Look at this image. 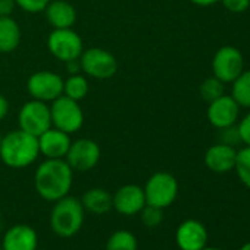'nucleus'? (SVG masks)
<instances>
[{
  "instance_id": "5701e85b",
  "label": "nucleus",
  "mask_w": 250,
  "mask_h": 250,
  "mask_svg": "<svg viewBox=\"0 0 250 250\" xmlns=\"http://www.w3.org/2000/svg\"><path fill=\"white\" fill-rule=\"evenodd\" d=\"M231 96L240 107L250 109V69H244L231 83Z\"/></svg>"
},
{
  "instance_id": "7c9ffc66",
  "label": "nucleus",
  "mask_w": 250,
  "mask_h": 250,
  "mask_svg": "<svg viewBox=\"0 0 250 250\" xmlns=\"http://www.w3.org/2000/svg\"><path fill=\"white\" fill-rule=\"evenodd\" d=\"M17 8L15 0H0V17H11Z\"/></svg>"
},
{
  "instance_id": "0eeeda50",
  "label": "nucleus",
  "mask_w": 250,
  "mask_h": 250,
  "mask_svg": "<svg viewBox=\"0 0 250 250\" xmlns=\"http://www.w3.org/2000/svg\"><path fill=\"white\" fill-rule=\"evenodd\" d=\"M20 130L39 137L52 127V116L49 103L31 99L25 102L18 112Z\"/></svg>"
},
{
  "instance_id": "a211bd4d",
  "label": "nucleus",
  "mask_w": 250,
  "mask_h": 250,
  "mask_svg": "<svg viewBox=\"0 0 250 250\" xmlns=\"http://www.w3.org/2000/svg\"><path fill=\"white\" fill-rule=\"evenodd\" d=\"M43 12L53 30L72 28L77 22V9L66 0H50Z\"/></svg>"
},
{
  "instance_id": "b1692460",
  "label": "nucleus",
  "mask_w": 250,
  "mask_h": 250,
  "mask_svg": "<svg viewBox=\"0 0 250 250\" xmlns=\"http://www.w3.org/2000/svg\"><path fill=\"white\" fill-rule=\"evenodd\" d=\"M234 171L241 184L250 190V146H244L237 150Z\"/></svg>"
},
{
  "instance_id": "c85d7f7f",
  "label": "nucleus",
  "mask_w": 250,
  "mask_h": 250,
  "mask_svg": "<svg viewBox=\"0 0 250 250\" xmlns=\"http://www.w3.org/2000/svg\"><path fill=\"white\" fill-rule=\"evenodd\" d=\"M221 3L231 14H244L250 8V0H221Z\"/></svg>"
},
{
  "instance_id": "6e6552de",
  "label": "nucleus",
  "mask_w": 250,
  "mask_h": 250,
  "mask_svg": "<svg viewBox=\"0 0 250 250\" xmlns=\"http://www.w3.org/2000/svg\"><path fill=\"white\" fill-rule=\"evenodd\" d=\"M47 49L53 58L62 62L80 59L84 43L80 34L72 28H59L53 30L47 37Z\"/></svg>"
},
{
  "instance_id": "cd10ccee",
  "label": "nucleus",
  "mask_w": 250,
  "mask_h": 250,
  "mask_svg": "<svg viewBox=\"0 0 250 250\" xmlns=\"http://www.w3.org/2000/svg\"><path fill=\"white\" fill-rule=\"evenodd\" d=\"M17 6L28 14H39L46 9L50 0H15Z\"/></svg>"
},
{
  "instance_id": "f704fd0d",
  "label": "nucleus",
  "mask_w": 250,
  "mask_h": 250,
  "mask_svg": "<svg viewBox=\"0 0 250 250\" xmlns=\"http://www.w3.org/2000/svg\"><path fill=\"white\" fill-rule=\"evenodd\" d=\"M200 250H219V249H216V247H208V246H205L203 249H200Z\"/></svg>"
},
{
  "instance_id": "1a4fd4ad",
  "label": "nucleus",
  "mask_w": 250,
  "mask_h": 250,
  "mask_svg": "<svg viewBox=\"0 0 250 250\" xmlns=\"http://www.w3.org/2000/svg\"><path fill=\"white\" fill-rule=\"evenodd\" d=\"M27 91L31 99L52 103L63 94V78L55 71H37L27 81Z\"/></svg>"
},
{
  "instance_id": "e433bc0d",
  "label": "nucleus",
  "mask_w": 250,
  "mask_h": 250,
  "mask_svg": "<svg viewBox=\"0 0 250 250\" xmlns=\"http://www.w3.org/2000/svg\"><path fill=\"white\" fill-rule=\"evenodd\" d=\"M0 250H3V249H2V247H0Z\"/></svg>"
},
{
  "instance_id": "dca6fc26",
  "label": "nucleus",
  "mask_w": 250,
  "mask_h": 250,
  "mask_svg": "<svg viewBox=\"0 0 250 250\" xmlns=\"http://www.w3.org/2000/svg\"><path fill=\"white\" fill-rule=\"evenodd\" d=\"M3 250H39V234L27 224L11 227L2 240Z\"/></svg>"
},
{
  "instance_id": "20e7f679",
  "label": "nucleus",
  "mask_w": 250,
  "mask_h": 250,
  "mask_svg": "<svg viewBox=\"0 0 250 250\" xmlns=\"http://www.w3.org/2000/svg\"><path fill=\"white\" fill-rule=\"evenodd\" d=\"M143 190L146 205L167 209L175 202L178 196V181L172 174L167 171H159L149 177Z\"/></svg>"
},
{
  "instance_id": "ddd939ff",
  "label": "nucleus",
  "mask_w": 250,
  "mask_h": 250,
  "mask_svg": "<svg viewBox=\"0 0 250 250\" xmlns=\"http://www.w3.org/2000/svg\"><path fill=\"white\" fill-rule=\"evenodd\" d=\"M206 116L209 124L216 130L234 125L240 119V104L232 99L231 94H222L209 102Z\"/></svg>"
},
{
  "instance_id": "f257e3e1",
  "label": "nucleus",
  "mask_w": 250,
  "mask_h": 250,
  "mask_svg": "<svg viewBox=\"0 0 250 250\" xmlns=\"http://www.w3.org/2000/svg\"><path fill=\"white\" fill-rule=\"evenodd\" d=\"M74 183V171L65 159H46L34 174V188L47 202H56L69 194Z\"/></svg>"
},
{
  "instance_id": "9d476101",
  "label": "nucleus",
  "mask_w": 250,
  "mask_h": 250,
  "mask_svg": "<svg viewBox=\"0 0 250 250\" xmlns=\"http://www.w3.org/2000/svg\"><path fill=\"white\" fill-rule=\"evenodd\" d=\"M244 71L243 53L234 46H222L212 59L213 77L224 84H231Z\"/></svg>"
},
{
  "instance_id": "72a5a7b5",
  "label": "nucleus",
  "mask_w": 250,
  "mask_h": 250,
  "mask_svg": "<svg viewBox=\"0 0 250 250\" xmlns=\"http://www.w3.org/2000/svg\"><path fill=\"white\" fill-rule=\"evenodd\" d=\"M238 250H250V241H247V243H244Z\"/></svg>"
},
{
  "instance_id": "393cba45",
  "label": "nucleus",
  "mask_w": 250,
  "mask_h": 250,
  "mask_svg": "<svg viewBox=\"0 0 250 250\" xmlns=\"http://www.w3.org/2000/svg\"><path fill=\"white\" fill-rule=\"evenodd\" d=\"M200 96L205 102H212L215 99H218L219 96L225 94V84L222 81H219L215 77L206 78L202 84H200Z\"/></svg>"
},
{
  "instance_id": "423d86ee",
  "label": "nucleus",
  "mask_w": 250,
  "mask_h": 250,
  "mask_svg": "<svg viewBox=\"0 0 250 250\" xmlns=\"http://www.w3.org/2000/svg\"><path fill=\"white\" fill-rule=\"evenodd\" d=\"M80 66L85 77L94 80H109L118 72L116 58L102 47L84 49L80 56Z\"/></svg>"
},
{
  "instance_id": "bb28decb",
  "label": "nucleus",
  "mask_w": 250,
  "mask_h": 250,
  "mask_svg": "<svg viewBox=\"0 0 250 250\" xmlns=\"http://www.w3.org/2000/svg\"><path fill=\"white\" fill-rule=\"evenodd\" d=\"M218 143H222V145H227V146H231V147H235V149L240 145H243L237 124L228 125V127H224V128L218 130Z\"/></svg>"
},
{
  "instance_id": "473e14b6",
  "label": "nucleus",
  "mask_w": 250,
  "mask_h": 250,
  "mask_svg": "<svg viewBox=\"0 0 250 250\" xmlns=\"http://www.w3.org/2000/svg\"><path fill=\"white\" fill-rule=\"evenodd\" d=\"M190 2L196 6H200V8H208V6H213L216 3H219L221 0H190Z\"/></svg>"
},
{
  "instance_id": "6ab92c4d",
  "label": "nucleus",
  "mask_w": 250,
  "mask_h": 250,
  "mask_svg": "<svg viewBox=\"0 0 250 250\" xmlns=\"http://www.w3.org/2000/svg\"><path fill=\"white\" fill-rule=\"evenodd\" d=\"M85 212L93 215H104L112 210V194L100 187L88 188L80 199Z\"/></svg>"
},
{
  "instance_id": "c9c22d12",
  "label": "nucleus",
  "mask_w": 250,
  "mask_h": 250,
  "mask_svg": "<svg viewBox=\"0 0 250 250\" xmlns=\"http://www.w3.org/2000/svg\"><path fill=\"white\" fill-rule=\"evenodd\" d=\"M2 137H3V134H2V133H0V143H2Z\"/></svg>"
},
{
  "instance_id": "412c9836",
  "label": "nucleus",
  "mask_w": 250,
  "mask_h": 250,
  "mask_svg": "<svg viewBox=\"0 0 250 250\" xmlns=\"http://www.w3.org/2000/svg\"><path fill=\"white\" fill-rule=\"evenodd\" d=\"M90 90L88 80L84 74H69L66 80H63V96L81 102L83 99L87 97Z\"/></svg>"
},
{
  "instance_id": "2f4dec72",
  "label": "nucleus",
  "mask_w": 250,
  "mask_h": 250,
  "mask_svg": "<svg viewBox=\"0 0 250 250\" xmlns=\"http://www.w3.org/2000/svg\"><path fill=\"white\" fill-rule=\"evenodd\" d=\"M9 109H11L9 100H8L2 93H0V122H2V121L8 116Z\"/></svg>"
},
{
  "instance_id": "a878e982",
  "label": "nucleus",
  "mask_w": 250,
  "mask_h": 250,
  "mask_svg": "<svg viewBox=\"0 0 250 250\" xmlns=\"http://www.w3.org/2000/svg\"><path fill=\"white\" fill-rule=\"evenodd\" d=\"M139 215H140L142 224L145 227H147V228H156L164 221V209L155 208V206H150V205H146L140 210Z\"/></svg>"
},
{
  "instance_id": "aec40b11",
  "label": "nucleus",
  "mask_w": 250,
  "mask_h": 250,
  "mask_svg": "<svg viewBox=\"0 0 250 250\" xmlns=\"http://www.w3.org/2000/svg\"><path fill=\"white\" fill-rule=\"evenodd\" d=\"M21 37V27L12 17H0V53L15 52Z\"/></svg>"
},
{
  "instance_id": "f3484780",
  "label": "nucleus",
  "mask_w": 250,
  "mask_h": 250,
  "mask_svg": "<svg viewBox=\"0 0 250 250\" xmlns=\"http://www.w3.org/2000/svg\"><path fill=\"white\" fill-rule=\"evenodd\" d=\"M237 158V149L216 143L210 146L205 153V165L215 174H227L234 169Z\"/></svg>"
},
{
  "instance_id": "2eb2a0df",
  "label": "nucleus",
  "mask_w": 250,
  "mask_h": 250,
  "mask_svg": "<svg viewBox=\"0 0 250 250\" xmlns=\"http://www.w3.org/2000/svg\"><path fill=\"white\" fill-rule=\"evenodd\" d=\"M40 155L46 159H65L72 143L71 134L50 127L37 137Z\"/></svg>"
},
{
  "instance_id": "4be33fe9",
  "label": "nucleus",
  "mask_w": 250,
  "mask_h": 250,
  "mask_svg": "<svg viewBox=\"0 0 250 250\" xmlns=\"http://www.w3.org/2000/svg\"><path fill=\"white\" fill-rule=\"evenodd\" d=\"M104 250H139V241L131 231L116 229L107 237Z\"/></svg>"
},
{
  "instance_id": "f03ea898",
  "label": "nucleus",
  "mask_w": 250,
  "mask_h": 250,
  "mask_svg": "<svg viewBox=\"0 0 250 250\" xmlns=\"http://www.w3.org/2000/svg\"><path fill=\"white\" fill-rule=\"evenodd\" d=\"M40 156L37 137L22 131L15 130L2 137L0 143V161L8 168L22 169L33 165Z\"/></svg>"
},
{
  "instance_id": "39448f33",
  "label": "nucleus",
  "mask_w": 250,
  "mask_h": 250,
  "mask_svg": "<svg viewBox=\"0 0 250 250\" xmlns=\"http://www.w3.org/2000/svg\"><path fill=\"white\" fill-rule=\"evenodd\" d=\"M52 127L65 131L68 134H75L84 125V112L80 102L72 100L66 96H59L50 104Z\"/></svg>"
},
{
  "instance_id": "4468645a",
  "label": "nucleus",
  "mask_w": 250,
  "mask_h": 250,
  "mask_svg": "<svg viewBox=\"0 0 250 250\" xmlns=\"http://www.w3.org/2000/svg\"><path fill=\"white\" fill-rule=\"evenodd\" d=\"M175 243L180 250H200L208 243V229L197 219H186L175 231Z\"/></svg>"
},
{
  "instance_id": "9b49d317",
  "label": "nucleus",
  "mask_w": 250,
  "mask_h": 250,
  "mask_svg": "<svg viewBox=\"0 0 250 250\" xmlns=\"http://www.w3.org/2000/svg\"><path fill=\"white\" fill-rule=\"evenodd\" d=\"M102 156L100 146L93 139H78L69 146L65 161L77 172H87L97 167Z\"/></svg>"
},
{
  "instance_id": "7ed1b4c3",
  "label": "nucleus",
  "mask_w": 250,
  "mask_h": 250,
  "mask_svg": "<svg viewBox=\"0 0 250 250\" xmlns=\"http://www.w3.org/2000/svg\"><path fill=\"white\" fill-rule=\"evenodd\" d=\"M84 208L80 199L72 196H65L55 202L50 212V228L62 238L74 237L80 232L84 224Z\"/></svg>"
},
{
  "instance_id": "c756f323",
  "label": "nucleus",
  "mask_w": 250,
  "mask_h": 250,
  "mask_svg": "<svg viewBox=\"0 0 250 250\" xmlns=\"http://www.w3.org/2000/svg\"><path fill=\"white\" fill-rule=\"evenodd\" d=\"M237 127L244 146H250V110L237 122Z\"/></svg>"
},
{
  "instance_id": "f8f14e48",
  "label": "nucleus",
  "mask_w": 250,
  "mask_h": 250,
  "mask_svg": "<svg viewBox=\"0 0 250 250\" xmlns=\"http://www.w3.org/2000/svg\"><path fill=\"white\" fill-rule=\"evenodd\" d=\"M145 206V190L137 184H124L112 194V209L124 216L139 215Z\"/></svg>"
}]
</instances>
